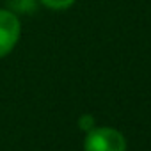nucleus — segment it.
<instances>
[{"instance_id": "nucleus-1", "label": "nucleus", "mask_w": 151, "mask_h": 151, "mask_svg": "<svg viewBox=\"0 0 151 151\" xmlns=\"http://www.w3.org/2000/svg\"><path fill=\"white\" fill-rule=\"evenodd\" d=\"M84 151H126V139L116 128L94 126L86 133Z\"/></svg>"}, {"instance_id": "nucleus-2", "label": "nucleus", "mask_w": 151, "mask_h": 151, "mask_svg": "<svg viewBox=\"0 0 151 151\" xmlns=\"http://www.w3.org/2000/svg\"><path fill=\"white\" fill-rule=\"evenodd\" d=\"M22 36V23L11 9H0V59L9 55Z\"/></svg>"}, {"instance_id": "nucleus-3", "label": "nucleus", "mask_w": 151, "mask_h": 151, "mask_svg": "<svg viewBox=\"0 0 151 151\" xmlns=\"http://www.w3.org/2000/svg\"><path fill=\"white\" fill-rule=\"evenodd\" d=\"M9 7L13 13H34L37 7V0H14L9 2Z\"/></svg>"}, {"instance_id": "nucleus-4", "label": "nucleus", "mask_w": 151, "mask_h": 151, "mask_svg": "<svg viewBox=\"0 0 151 151\" xmlns=\"http://www.w3.org/2000/svg\"><path fill=\"white\" fill-rule=\"evenodd\" d=\"M41 2L45 7L48 9H53V11H64V9H69L77 0H37Z\"/></svg>"}, {"instance_id": "nucleus-5", "label": "nucleus", "mask_w": 151, "mask_h": 151, "mask_svg": "<svg viewBox=\"0 0 151 151\" xmlns=\"http://www.w3.org/2000/svg\"><path fill=\"white\" fill-rule=\"evenodd\" d=\"M94 126H96V119H94V116H91V114H82V116L78 117V128H80L84 133L91 132Z\"/></svg>"}, {"instance_id": "nucleus-6", "label": "nucleus", "mask_w": 151, "mask_h": 151, "mask_svg": "<svg viewBox=\"0 0 151 151\" xmlns=\"http://www.w3.org/2000/svg\"><path fill=\"white\" fill-rule=\"evenodd\" d=\"M9 2H14V0H7V4H9Z\"/></svg>"}]
</instances>
